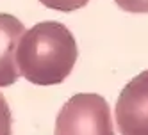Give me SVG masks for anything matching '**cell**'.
I'll use <instances>...</instances> for the list:
<instances>
[{"mask_svg": "<svg viewBox=\"0 0 148 135\" xmlns=\"http://www.w3.org/2000/svg\"><path fill=\"white\" fill-rule=\"evenodd\" d=\"M77 57L75 37L66 25L59 22H43L25 30L16 48L20 77L36 85L64 82Z\"/></svg>", "mask_w": 148, "mask_h": 135, "instance_id": "obj_1", "label": "cell"}, {"mask_svg": "<svg viewBox=\"0 0 148 135\" xmlns=\"http://www.w3.org/2000/svg\"><path fill=\"white\" fill-rule=\"evenodd\" d=\"M54 135H116L107 100L95 92L71 96L57 114Z\"/></svg>", "mask_w": 148, "mask_h": 135, "instance_id": "obj_2", "label": "cell"}, {"mask_svg": "<svg viewBox=\"0 0 148 135\" xmlns=\"http://www.w3.org/2000/svg\"><path fill=\"white\" fill-rule=\"evenodd\" d=\"M114 116L121 135H148V69L123 87Z\"/></svg>", "mask_w": 148, "mask_h": 135, "instance_id": "obj_3", "label": "cell"}, {"mask_svg": "<svg viewBox=\"0 0 148 135\" xmlns=\"http://www.w3.org/2000/svg\"><path fill=\"white\" fill-rule=\"evenodd\" d=\"M25 27L13 14L0 13V87H9L20 78L16 48Z\"/></svg>", "mask_w": 148, "mask_h": 135, "instance_id": "obj_4", "label": "cell"}, {"mask_svg": "<svg viewBox=\"0 0 148 135\" xmlns=\"http://www.w3.org/2000/svg\"><path fill=\"white\" fill-rule=\"evenodd\" d=\"M41 4L48 9H56V11H62V13H71L77 9L84 7L89 0H39Z\"/></svg>", "mask_w": 148, "mask_h": 135, "instance_id": "obj_5", "label": "cell"}, {"mask_svg": "<svg viewBox=\"0 0 148 135\" xmlns=\"http://www.w3.org/2000/svg\"><path fill=\"white\" fill-rule=\"evenodd\" d=\"M11 133H13V114L5 96L0 92V135H11Z\"/></svg>", "mask_w": 148, "mask_h": 135, "instance_id": "obj_6", "label": "cell"}, {"mask_svg": "<svg viewBox=\"0 0 148 135\" xmlns=\"http://www.w3.org/2000/svg\"><path fill=\"white\" fill-rule=\"evenodd\" d=\"M127 13H148V0H114Z\"/></svg>", "mask_w": 148, "mask_h": 135, "instance_id": "obj_7", "label": "cell"}]
</instances>
